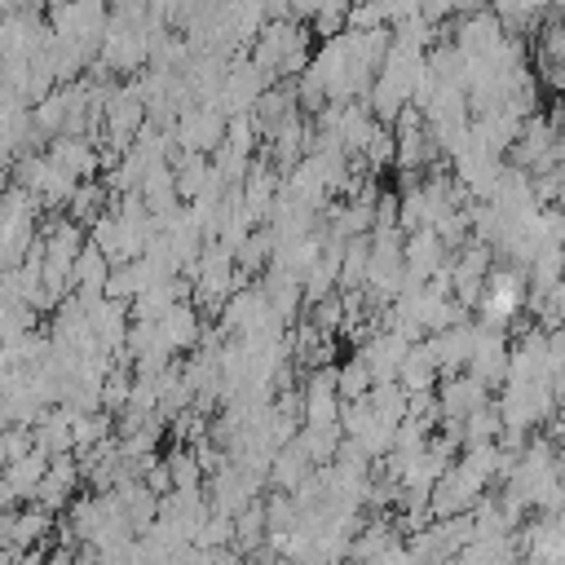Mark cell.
Listing matches in <instances>:
<instances>
[{
	"instance_id": "1",
	"label": "cell",
	"mask_w": 565,
	"mask_h": 565,
	"mask_svg": "<svg viewBox=\"0 0 565 565\" xmlns=\"http://www.w3.org/2000/svg\"><path fill=\"white\" fill-rule=\"evenodd\" d=\"M481 402H490V384L477 380L472 371H455V375H441V380H437L441 419H463V415L477 411Z\"/></svg>"
},
{
	"instance_id": "2",
	"label": "cell",
	"mask_w": 565,
	"mask_h": 565,
	"mask_svg": "<svg viewBox=\"0 0 565 565\" xmlns=\"http://www.w3.org/2000/svg\"><path fill=\"white\" fill-rule=\"evenodd\" d=\"M437 380H441V366H437V358H433L428 335L415 340V344H406V358H402V366H397V384H402L406 393H419V388H437Z\"/></svg>"
},
{
	"instance_id": "3",
	"label": "cell",
	"mask_w": 565,
	"mask_h": 565,
	"mask_svg": "<svg viewBox=\"0 0 565 565\" xmlns=\"http://www.w3.org/2000/svg\"><path fill=\"white\" fill-rule=\"evenodd\" d=\"M371 384H375V375H371V366H366L362 353H353V358H344V362L335 366V393H340V402H349V397H366Z\"/></svg>"
},
{
	"instance_id": "4",
	"label": "cell",
	"mask_w": 565,
	"mask_h": 565,
	"mask_svg": "<svg viewBox=\"0 0 565 565\" xmlns=\"http://www.w3.org/2000/svg\"><path fill=\"white\" fill-rule=\"evenodd\" d=\"M168 472H172V490H203V468H199L194 450L177 446L168 455Z\"/></svg>"
},
{
	"instance_id": "5",
	"label": "cell",
	"mask_w": 565,
	"mask_h": 565,
	"mask_svg": "<svg viewBox=\"0 0 565 565\" xmlns=\"http://www.w3.org/2000/svg\"><path fill=\"white\" fill-rule=\"evenodd\" d=\"M552 411L565 415V375H552Z\"/></svg>"
},
{
	"instance_id": "6",
	"label": "cell",
	"mask_w": 565,
	"mask_h": 565,
	"mask_svg": "<svg viewBox=\"0 0 565 565\" xmlns=\"http://www.w3.org/2000/svg\"><path fill=\"white\" fill-rule=\"evenodd\" d=\"M561 375H565V371H561Z\"/></svg>"
}]
</instances>
